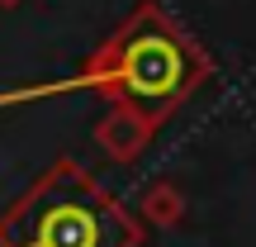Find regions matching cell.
I'll list each match as a JSON object with an SVG mask.
<instances>
[{"label": "cell", "mask_w": 256, "mask_h": 247, "mask_svg": "<svg viewBox=\"0 0 256 247\" xmlns=\"http://www.w3.org/2000/svg\"><path fill=\"white\" fill-rule=\"evenodd\" d=\"M209 62L200 57V48L162 15V10L142 5L133 19L86 62V72L76 76L81 86H100L104 95H114V105H128L142 119H166L194 86L204 81Z\"/></svg>", "instance_id": "obj_1"}, {"label": "cell", "mask_w": 256, "mask_h": 247, "mask_svg": "<svg viewBox=\"0 0 256 247\" xmlns=\"http://www.w3.org/2000/svg\"><path fill=\"white\" fill-rule=\"evenodd\" d=\"M142 228L76 162H52L0 219V247H138Z\"/></svg>", "instance_id": "obj_2"}, {"label": "cell", "mask_w": 256, "mask_h": 247, "mask_svg": "<svg viewBox=\"0 0 256 247\" xmlns=\"http://www.w3.org/2000/svg\"><path fill=\"white\" fill-rule=\"evenodd\" d=\"M152 119H142V114H133L128 105H114L110 114L100 119V128H95V143L104 147V152L114 157V162H133L138 152L147 147V138H152Z\"/></svg>", "instance_id": "obj_3"}, {"label": "cell", "mask_w": 256, "mask_h": 247, "mask_svg": "<svg viewBox=\"0 0 256 247\" xmlns=\"http://www.w3.org/2000/svg\"><path fill=\"white\" fill-rule=\"evenodd\" d=\"M180 214H185V195L176 190L171 181L152 185V190L142 195V219L152 223V228H176V223H180Z\"/></svg>", "instance_id": "obj_4"}, {"label": "cell", "mask_w": 256, "mask_h": 247, "mask_svg": "<svg viewBox=\"0 0 256 247\" xmlns=\"http://www.w3.org/2000/svg\"><path fill=\"white\" fill-rule=\"evenodd\" d=\"M0 5H5V10H10V5H19V0H0Z\"/></svg>", "instance_id": "obj_5"}]
</instances>
